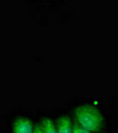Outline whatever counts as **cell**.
<instances>
[{"label": "cell", "instance_id": "6da1fadb", "mask_svg": "<svg viewBox=\"0 0 118 133\" xmlns=\"http://www.w3.org/2000/svg\"><path fill=\"white\" fill-rule=\"evenodd\" d=\"M76 123L89 132H96L103 125V116L100 111L90 105H81L75 110Z\"/></svg>", "mask_w": 118, "mask_h": 133}, {"label": "cell", "instance_id": "7a4b0ae2", "mask_svg": "<svg viewBox=\"0 0 118 133\" xmlns=\"http://www.w3.org/2000/svg\"><path fill=\"white\" fill-rule=\"evenodd\" d=\"M33 124L27 117H19L14 121L12 130L14 133H32Z\"/></svg>", "mask_w": 118, "mask_h": 133}, {"label": "cell", "instance_id": "3957f363", "mask_svg": "<svg viewBox=\"0 0 118 133\" xmlns=\"http://www.w3.org/2000/svg\"><path fill=\"white\" fill-rule=\"evenodd\" d=\"M57 133H72L73 123L68 116L60 117L56 123Z\"/></svg>", "mask_w": 118, "mask_h": 133}, {"label": "cell", "instance_id": "277c9868", "mask_svg": "<svg viewBox=\"0 0 118 133\" xmlns=\"http://www.w3.org/2000/svg\"><path fill=\"white\" fill-rule=\"evenodd\" d=\"M44 133H57L56 125L51 118H44L41 123Z\"/></svg>", "mask_w": 118, "mask_h": 133}, {"label": "cell", "instance_id": "5b68a950", "mask_svg": "<svg viewBox=\"0 0 118 133\" xmlns=\"http://www.w3.org/2000/svg\"><path fill=\"white\" fill-rule=\"evenodd\" d=\"M72 133H90L87 131L86 130H84L83 127H81L78 123H73V132Z\"/></svg>", "mask_w": 118, "mask_h": 133}, {"label": "cell", "instance_id": "8992f818", "mask_svg": "<svg viewBox=\"0 0 118 133\" xmlns=\"http://www.w3.org/2000/svg\"><path fill=\"white\" fill-rule=\"evenodd\" d=\"M32 133H44L41 124H37V125H36L33 129V132Z\"/></svg>", "mask_w": 118, "mask_h": 133}]
</instances>
